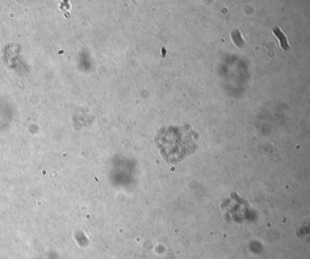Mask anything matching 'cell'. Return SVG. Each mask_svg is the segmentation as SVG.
I'll use <instances>...</instances> for the list:
<instances>
[{
	"mask_svg": "<svg viewBox=\"0 0 310 259\" xmlns=\"http://www.w3.org/2000/svg\"><path fill=\"white\" fill-rule=\"evenodd\" d=\"M273 32L275 35L279 40L280 48H282L284 50H287L288 48H289V41H288L287 36L284 32H283L279 28L273 29Z\"/></svg>",
	"mask_w": 310,
	"mask_h": 259,
	"instance_id": "cell-1",
	"label": "cell"
}]
</instances>
